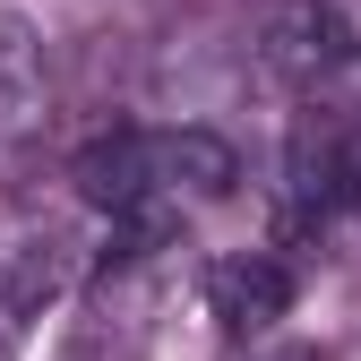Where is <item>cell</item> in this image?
Masks as SVG:
<instances>
[{"instance_id": "cell-1", "label": "cell", "mask_w": 361, "mask_h": 361, "mask_svg": "<svg viewBox=\"0 0 361 361\" xmlns=\"http://www.w3.org/2000/svg\"><path fill=\"white\" fill-rule=\"evenodd\" d=\"M241 180V155L215 138V129L180 121V129H121V138H95L78 155V198L112 224V241L155 250L172 241L190 215L224 207Z\"/></svg>"}, {"instance_id": "cell-2", "label": "cell", "mask_w": 361, "mask_h": 361, "mask_svg": "<svg viewBox=\"0 0 361 361\" xmlns=\"http://www.w3.org/2000/svg\"><path fill=\"white\" fill-rule=\"evenodd\" d=\"M293 267L276 258V250H241V258H215L207 267V319L224 327V336H267L293 310Z\"/></svg>"}, {"instance_id": "cell-3", "label": "cell", "mask_w": 361, "mask_h": 361, "mask_svg": "<svg viewBox=\"0 0 361 361\" xmlns=\"http://www.w3.org/2000/svg\"><path fill=\"white\" fill-rule=\"evenodd\" d=\"M43 52H35V35L18 26V18H0V147L9 138H26V129L43 121Z\"/></svg>"}, {"instance_id": "cell-4", "label": "cell", "mask_w": 361, "mask_h": 361, "mask_svg": "<svg viewBox=\"0 0 361 361\" xmlns=\"http://www.w3.org/2000/svg\"><path fill=\"white\" fill-rule=\"evenodd\" d=\"M336 215L361 224V121L336 129ZM336 215H327V224H336Z\"/></svg>"}]
</instances>
